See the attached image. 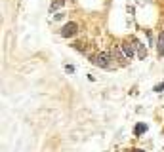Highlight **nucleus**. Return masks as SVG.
Wrapping results in <instances>:
<instances>
[{"mask_svg":"<svg viewBox=\"0 0 164 152\" xmlns=\"http://www.w3.org/2000/svg\"><path fill=\"white\" fill-rule=\"evenodd\" d=\"M65 6V0H53L52 6H50V12H57V10H61Z\"/></svg>","mask_w":164,"mask_h":152,"instance_id":"423d86ee","label":"nucleus"},{"mask_svg":"<svg viewBox=\"0 0 164 152\" xmlns=\"http://www.w3.org/2000/svg\"><path fill=\"white\" fill-rule=\"evenodd\" d=\"M120 48H122L124 55H126L128 59H132V57H134V50H136V46H130V42H122V44H120Z\"/></svg>","mask_w":164,"mask_h":152,"instance_id":"20e7f679","label":"nucleus"},{"mask_svg":"<svg viewBox=\"0 0 164 152\" xmlns=\"http://www.w3.org/2000/svg\"><path fill=\"white\" fill-rule=\"evenodd\" d=\"M158 53H160V55H164V30L158 34Z\"/></svg>","mask_w":164,"mask_h":152,"instance_id":"0eeeda50","label":"nucleus"},{"mask_svg":"<svg viewBox=\"0 0 164 152\" xmlns=\"http://www.w3.org/2000/svg\"><path fill=\"white\" fill-rule=\"evenodd\" d=\"M76 30H78V25H76L74 21H71V23H67V25L61 29V36L63 38H71V36L76 34Z\"/></svg>","mask_w":164,"mask_h":152,"instance_id":"f03ea898","label":"nucleus"},{"mask_svg":"<svg viewBox=\"0 0 164 152\" xmlns=\"http://www.w3.org/2000/svg\"><path fill=\"white\" fill-rule=\"evenodd\" d=\"M162 90H164V82H162V84H158V86H155V91H158V93H160Z\"/></svg>","mask_w":164,"mask_h":152,"instance_id":"1a4fd4ad","label":"nucleus"},{"mask_svg":"<svg viewBox=\"0 0 164 152\" xmlns=\"http://www.w3.org/2000/svg\"><path fill=\"white\" fill-rule=\"evenodd\" d=\"M113 55L116 57V61H120V63H122V65H124V63L128 61V57L124 55V51H122V48H120V44L113 48Z\"/></svg>","mask_w":164,"mask_h":152,"instance_id":"7ed1b4c3","label":"nucleus"},{"mask_svg":"<svg viewBox=\"0 0 164 152\" xmlns=\"http://www.w3.org/2000/svg\"><path fill=\"white\" fill-rule=\"evenodd\" d=\"M92 65H95V67H99V69H113V59L109 53H95V55L90 57Z\"/></svg>","mask_w":164,"mask_h":152,"instance_id":"f257e3e1","label":"nucleus"},{"mask_svg":"<svg viewBox=\"0 0 164 152\" xmlns=\"http://www.w3.org/2000/svg\"><path fill=\"white\" fill-rule=\"evenodd\" d=\"M145 131H147V126H145V124H137V126L134 127V133H136V135H141V133H145Z\"/></svg>","mask_w":164,"mask_h":152,"instance_id":"6e6552de","label":"nucleus"},{"mask_svg":"<svg viewBox=\"0 0 164 152\" xmlns=\"http://www.w3.org/2000/svg\"><path fill=\"white\" fill-rule=\"evenodd\" d=\"M132 44L137 48V51H139V59H145V55H147V50H145V46H141V42L139 40H132Z\"/></svg>","mask_w":164,"mask_h":152,"instance_id":"39448f33","label":"nucleus"},{"mask_svg":"<svg viewBox=\"0 0 164 152\" xmlns=\"http://www.w3.org/2000/svg\"><path fill=\"white\" fill-rule=\"evenodd\" d=\"M128 152H143V150H139V148H132V150H128Z\"/></svg>","mask_w":164,"mask_h":152,"instance_id":"9d476101","label":"nucleus"}]
</instances>
